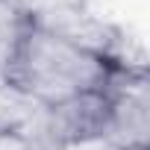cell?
Wrapping results in <instances>:
<instances>
[{
    "label": "cell",
    "instance_id": "1",
    "mask_svg": "<svg viewBox=\"0 0 150 150\" xmlns=\"http://www.w3.org/2000/svg\"><path fill=\"white\" fill-rule=\"evenodd\" d=\"M115 65H124V62L100 59L77 44H71L68 38H62L44 27H35L30 21L27 33L18 38V44L12 50V59L3 68V77H6V83L27 91L38 103L53 106L74 94L106 88ZM127 65H132V62H127Z\"/></svg>",
    "mask_w": 150,
    "mask_h": 150
},
{
    "label": "cell",
    "instance_id": "4",
    "mask_svg": "<svg viewBox=\"0 0 150 150\" xmlns=\"http://www.w3.org/2000/svg\"><path fill=\"white\" fill-rule=\"evenodd\" d=\"M21 9L30 15V21L41 18V15H50V12H59V9H71V6H86L88 0H18Z\"/></svg>",
    "mask_w": 150,
    "mask_h": 150
},
{
    "label": "cell",
    "instance_id": "5",
    "mask_svg": "<svg viewBox=\"0 0 150 150\" xmlns=\"http://www.w3.org/2000/svg\"><path fill=\"white\" fill-rule=\"evenodd\" d=\"M0 150H33V147L15 132H0Z\"/></svg>",
    "mask_w": 150,
    "mask_h": 150
},
{
    "label": "cell",
    "instance_id": "3",
    "mask_svg": "<svg viewBox=\"0 0 150 150\" xmlns=\"http://www.w3.org/2000/svg\"><path fill=\"white\" fill-rule=\"evenodd\" d=\"M38 100L30 97L27 91L15 88L12 83H0V132H15L21 135L24 127L33 121L38 112Z\"/></svg>",
    "mask_w": 150,
    "mask_h": 150
},
{
    "label": "cell",
    "instance_id": "6",
    "mask_svg": "<svg viewBox=\"0 0 150 150\" xmlns=\"http://www.w3.org/2000/svg\"><path fill=\"white\" fill-rule=\"evenodd\" d=\"M15 44H18V41H9L6 35H0V74H3L6 62L12 59V50H15Z\"/></svg>",
    "mask_w": 150,
    "mask_h": 150
},
{
    "label": "cell",
    "instance_id": "2",
    "mask_svg": "<svg viewBox=\"0 0 150 150\" xmlns=\"http://www.w3.org/2000/svg\"><path fill=\"white\" fill-rule=\"evenodd\" d=\"M109 115H112V94L106 88L83 91L47 106V118L62 150L97 144L109 127Z\"/></svg>",
    "mask_w": 150,
    "mask_h": 150
}]
</instances>
